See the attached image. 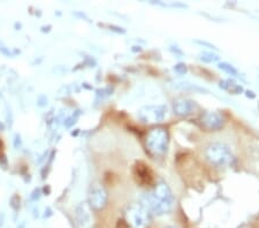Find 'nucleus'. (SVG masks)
I'll use <instances>...</instances> for the list:
<instances>
[{"instance_id":"obj_2","label":"nucleus","mask_w":259,"mask_h":228,"mask_svg":"<svg viewBox=\"0 0 259 228\" xmlns=\"http://www.w3.org/2000/svg\"><path fill=\"white\" fill-rule=\"evenodd\" d=\"M205 158L208 163L217 167H227L235 163L231 148L225 143H212L205 149Z\"/></svg>"},{"instance_id":"obj_1","label":"nucleus","mask_w":259,"mask_h":228,"mask_svg":"<svg viewBox=\"0 0 259 228\" xmlns=\"http://www.w3.org/2000/svg\"><path fill=\"white\" fill-rule=\"evenodd\" d=\"M174 195L168 185L164 181L154 185L150 192L141 197V204H143L151 214L164 215L169 213L174 206Z\"/></svg>"},{"instance_id":"obj_15","label":"nucleus","mask_w":259,"mask_h":228,"mask_svg":"<svg viewBox=\"0 0 259 228\" xmlns=\"http://www.w3.org/2000/svg\"><path fill=\"white\" fill-rule=\"evenodd\" d=\"M165 228H178V227H174V226H168V227H165Z\"/></svg>"},{"instance_id":"obj_5","label":"nucleus","mask_w":259,"mask_h":228,"mask_svg":"<svg viewBox=\"0 0 259 228\" xmlns=\"http://www.w3.org/2000/svg\"><path fill=\"white\" fill-rule=\"evenodd\" d=\"M137 117L144 123H159L167 117V107L161 104L146 105L137 111Z\"/></svg>"},{"instance_id":"obj_12","label":"nucleus","mask_w":259,"mask_h":228,"mask_svg":"<svg viewBox=\"0 0 259 228\" xmlns=\"http://www.w3.org/2000/svg\"><path fill=\"white\" fill-rule=\"evenodd\" d=\"M218 67L223 70V72L227 73L228 75L231 76H234V77H240V73L239 70H237L235 67H234L233 65L228 64V62H220V64L218 65Z\"/></svg>"},{"instance_id":"obj_6","label":"nucleus","mask_w":259,"mask_h":228,"mask_svg":"<svg viewBox=\"0 0 259 228\" xmlns=\"http://www.w3.org/2000/svg\"><path fill=\"white\" fill-rule=\"evenodd\" d=\"M108 194L102 185L94 184L89 189V202L88 204L95 211H100L107 205Z\"/></svg>"},{"instance_id":"obj_9","label":"nucleus","mask_w":259,"mask_h":228,"mask_svg":"<svg viewBox=\"0 0 259 228\" xmlns=\"http://www.w3.org/2000/svg\"><path fill=\"white\" fill-rule=\"evenodd\" d=\"M195 110V102L188 98H178L174 101L173 111L179 117H188Z\"/></svg>"},{"instance_id":"obj_14","label":"nucleus","mask_w":259,"mask_h":228,"mask_svg":"<svg viewBox=\"0 0 259 228\" xmlns=\"http://www.w3.org/2000/svg\"><path fill=\"white\" fill-rule=\"evenodd\" d=\"M174 70L179 74H186L187 73V67L185 64H179L174 67Z\"/></svg>"},{"instance_id":"obj_7","label":"nucleus","mask_w":259,"mask_h":228,"mask_svg":"<svg viewBox=\"0 0 259 228\" xmlns=\"http://www.w3.org/2000/svg\"><path fill=\"white\" fill-rule=\"evenodd\" d=\"M93 221V209L88 203H81L75 210V223L77 228H91Z\"/></svg>"},{"instance_id":"obj_10","label":"nucleus","mask_w":259,"mask_h":228,"mask_svg":"<svg viewBox=\"0 0 259 228\" xmlns=\"http://www.w3.org/2000/svg\"><path fill=\"white\" fill-rule=\"evenodd\" d=\"M219 86L223 90L227 91V93L232 95H240L244 91L243 86L234 80H223L219 82Z\"/></svg>"},{"instance_id":"obj_11","label":"nucleus","mask_w":259,"mask_h":228,"mask_svg":"<svg viewBox=\"0 0 259 228\" xmlns=\"http://www.w3.org/2000/svg\"><path fill=\"white\" fill-rule=\"evenodd\" d=\"M136 169H137V176H139V179L141 180V182H143V184H145V185H151L152 184L153 179H152L151 172L149 171L148 166L140 164L136 167Z\"/></svg>"},{"instance_id":"obj_4","label":"nucleus","mask_w":259,"mask_h":228,"mask_svg":"<svg viewBox=\"0 0 259 228\" xmlns=\"http://www.w3.org/2000/svg\"><path fill=\"white\" fill-rule=\"evenodd\" d=\"M168 131L162 127H154L150 129L145 139L146 149L154 157L164 156L168 149Z\"/></svg>"},{"instance_id":"obj_3","label":"nucleus","mask_w":259,"mask_h":228,"mask_svg":"<svg viewBox=\"0 0 259 228\" xmlns=\"http://www.w3.org/2000/svg\"><path fill=\"white\" fill-rule=\"evenodd\" d=\"M124 220L131 228H149L152 214L141 203H132L124 210Z\"/></svg>"},{"instance_id":"obj_8","label":"nucleus","mask_w":259,"mask_h":228,"mask_svg":"<svg viewBox=\"0 0 259 228\" xmlns=\"http://www.w3.org/2000/svg\"><path fill=\"white\" fill-rule=\"evenodd\" d=\"M200 123L205 129L217 131L225 126V118L218 112H206L200 117Z\"/></svg>"},{"instance_id":"obj_13","label":"nucleus","mask_w":259,"mask_h":228,"mask_svg":"<svg viewBox=\"0 0 259 228\" xmlns=\"http://www.w3.org/2000/svg\"><path fill=\"white\" fill-rule=\"evenodd\" d=\"M199 60H202L203 62H207V64H212V62L219 60V56L210 51H204L199 55Z\"/></svg>"}]
</instances>
